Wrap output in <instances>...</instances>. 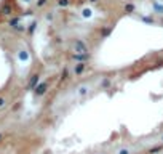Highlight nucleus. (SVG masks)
<instances>
[{"label": "nucleus", "mask_w": 163, "mask_h": 154, "mask_svg": "<svg viewBox=\"0 0 163 154\" xmlns=\"http://www.w3.org/2000/svg\"><path fill=\"white\" fill-rule=\"evenodd\" d=\"M74 50H75V53H88V47L85 45V42L83 40H75L74 42Z\"/></svg>", "instance_id": "nucleus-1"}, {"label": "nucleus", "mask_w": 163, "mask_h": 154, "mask_svg": "<svg viewBox=\"0 0 163 154\" xmlns=\"http://www.w3.org/2000/svg\"><path fill=\"white\" fill-rule=\"evenodd\" d=\"M46 90H48V84L46 82H40L35 88H34V93L37 95V96H42V95H45L46 93Z\"/></svg>", "instance_id": "nucleus-2"}, {"label": "nucleus", "mask_w": 163, "mask_h": 154, "mask_svg": "<svg viewBox=\"0 0 163 154\" xmlns=\"http://www.w3.org/2000/svg\"><path fill=\"white\" fill-rule=\"evenodd\" d=\"M72 58L79 63H85L86 60H90V53H74Z\"/></svg>", "instance_id": "nucleus-3"}, {"label": "nucleus", "mask_w": 163, "mask_h": 154, "mask_svg": "<svg viewBox=\"0 0 163 154\" xmlns=\"http://www.w3.org/2000/svg\"><path fill=\"white\" fill-rule=\"evenodd\" d=\"M38 84H40V75H38V74L32 75V77H31V80H29V85H27V87H29V90H34Z\"/></svg>", "instance_id": "nucleus-4"}, {"label": "nucleus", "mask_w": 163, "mask_h": 154, "mask_svg": "<svg viewBox=\"0 0 163 154\" xmlns=\"http://www.w3.org/2000/svg\"><path fill=\"white\" fill-rule=\"evenodd\" d=\"M152 8H153V11L155 13L163 15V3H160L158 0H152Z\"/></svg>", "instance_id": "nucleus-5"}, {"label": "nucleus", "mask_w": 163, "mask_h": 154, "mask_svg": "<svg viewBox=\"0 0 163 154\" xmlns=\"http://www.w3.org/2000/svg\"><path fill=\"white\" fill-rule=\"evenodd\" d=\"M29 58H31V56H29V52L27 50H19L18 52V60L19 61L26 63V61H29Z\"/></svg>", "instance_id": "nucleus-6"}, {"label": "nucleus", "mask_w": 163, "mask_h": 154, "mask_svg": "<svg viewBox=\"0 0 163 154\" xmlns=\"http://www.w3.org/2000/svg\"><path fill=\"white\" fill-rule=\"evenodd\" d=\"M88 92H90V87L88 85H80L79 90H77V95H79V96H86V95H88Z\"/></svg>", "instance_id": "nucleus-7"}, {"label": "nucleus", "mask_w": 163, "mask_h": 154, "mask_svg": "<svg viewBox=\"0 0 163 154\" xmlns=\"http://www.w3.org/2000/svg\"><path fill=\"white\" fill-rule=\"evenodd\" d=\"M82 18H85V19L93 18V10L91 8H83L82 10Z\"/></svg>", "instance_id": "nucleus-8"}, {"label": "nucleus", "mask_w": 163, "mask_h": 154, "mask_svg": "<svg viewBox=\"0 0 163 154\" xmlns=\"http://www.w3.org/2000/svg\"><path fill=\"white\" fill-rule=\"evenodd\" d=\"M85 66H86L85 63H77V64L74 66V72H75V74H82V72L85 71Z\"/></svg>", "instance_id": "nucleus-9"}, {"label": "nucleus", "mask_w": 163, "mask_h": 154, "mask_svg": "<svg viewBox=\"0 0 163 154\" xmlns=\"http://www.w3.org/2000/svg\"><path fill=\"white\" fill-rule=\"evenodd\" d=\"M11 13H13V8L10 7V5H3V7H2V15L8 16V15H11Z\"/></svg>", "instance_id": "nucleus-10"}, {"label": "nucleus", "mask_w": 163, "mask_h": 154, "mask_svg": "<svg viewBox=\"0 0 163 154\" xmlns=\"http://www.w3.org/2000/svg\"><path fill=\"white\" fill-rule=\"evenodd\" d=\"M69 3H71V0H58V7H61V8L69 7Z\"/></svg>", "instance_id": "nucleus-11"}, {"label": "nucleus", "mask_w": 163, "mask_h": 154, "mask_svg": "<svg viewBox=\"0 0 163 154\" xmlns=\"http://www.w3.org/2000/svg\"><path fill=\"white\" fill-rule=\"evenodd\" d=\"M125 11H127V13H133L134 11V5L133 3H127V5H125Z\"/></svg>", "instance_id": "nucleus-12"}, {"label": "nucleus", "mask_w": 163, "mask_h": 154, "mask_svg": "<svg viewBox=\"0 0 163 154\" xmlns=\"http://www.w3.org/2000/svg\"><path fill=\"white\" fill-rule=\"evenodd\" d=\"M18 24H19V18H13L11 21H10V26H11V27H16Z\"/></svg>", "instance_id": "nucleus-13"}, {"label": "nucleus", "mask_w": 163, "mask_h": 154, "mask_svg": "<svg viewBox=\"0 0 163 154\" xmlns=\"http://www.w3.org/2000/svg\"><path fill=\"white\" fill-rule=\"evenodd\" d=\"M48 3V0H37V7L38 8H42V7H45Z\"/></svg>", "instance_id": "nucleus-14"}, {"label": "nucleus", "mask_w": 163, "mask_h": 154, "mask_svg": "<svg viewBox=\"0 0 163 154\" xmlns=\"http://www.w3.org/2000/svg\"><path fill=\"white\" fill-rule=\"evenodd\" d=\"M118 154H131V152H130V149H127V148H122V149L118 151Z\"/></svg>", "instance_id": "nucleus-15"}, {"label": "nucleus", "mask_w": 163, "mask_h": 154, "mask_svg": "<svg viewBox=\"0 0 163 154\" xmlns=\"http://www.w3.org/2000/svg\"><path fill=\"white\" fill-rule=\"evenodd\" d=\"M35 26H37V23H35V21H34V23H32L31 26H29V32H31V34L34 32V29H35Z\"/></svg>", "instance_id": "nucleus-16"}, {"label": "nucleus", "mask_w": 163, "mask_h": 154, "mask_svg": "<svg viewBox=\"0 0 163 154\" xmlns=\"http://www.w3.org/2000/svg\"><path fill=\"white\" fill-rule=\"evenodd\" d=\"M5 103H6V100L3 98V96H0V108H3V106H5Z\"/></svg>", "instance_id": "nucleus-17"}, {"label": "nucleus", "mask_w": 163, "mask_h": 154, "mask_svg": "<svg viewBox=\"0 0 163 154\" xmlns=\"http://www.w3.org/2000/svg\"><path fill=\"white\" fill-rule=\"evenodd\" d=\"M53 18H54V16H53V13H48V15H46V19H48V21H51Z\"/></svg>", "instance_id": "nucleus-18"}, {"label": "nucleus", "mask_w": 163, "mask_h": 154, "mask_svg": "<svg viewBox=\"0 0 163 154\" xmlns=\"http://www.w3.org/2000/svg\"><path fill=\"white\" fill-rule=\"evenodd\" d=\"M142 19H144L146 23H153V19H152V18H142Z\"/></svg>", "instance_id": "nucleus-19"}, {"label": "nucleus", "mask_w": 163, "mask_h": 154, "mask_svg": "<svg viewBox=\"0 0 163 154\" xmlns=\"http://www.w3.org/2000/svg\"><path fill=\"white\" fill-rule=\"evenodd\" d=\"M23 3H32V0H21Z\"/></svg>", "instance_id": "nucleus-20"}, {"label": "nucleus", "mask_w": 163, "mask_h": 154, "mask_svg": "<svg viewBox=\"0 0 163 154\" xmlns=\"http://www.w3.org/2000/svg\"><path fill=\"white\" fill-rule=\"evenodd\" d=\"M88 2H91V3H94V2H98V0H88Z\"/></svg>", "instance_id": "nucleus-21"}, {"label": "nucleus", "mask_w": 163, "mask_h": 154, "mask_svg": "<svg viewBox=\"0 0 163 154\" xmlns=\"http://www.w3.org/2000/svg\"><path fill=\"white\" fill-rule=\"evenodd\" d=\"M0 140H2V133H0Z\"/></svg>", "instance_id": "nucleus-22"}, {"label": "nucleus", "mask_w": 163, "mask_h": 154, "mask_svg": "<svg viewBox=\"0 0 163 154\" xmlns=\"http://www.w3.org/2000/svg\"><path fill=\"white\" fill-rule=\"evenodd\" d=\"M161 141H163V135H161Z\"/></svg>", "instance_id": "nucleus-23"}, {"label": "nucleus", "mask_w": 163, "mask_h": 154, "mask_svg": "<svg viewBox=\"0 0 163 154\" xmlns=\"http://www.w3.org/2000/svg\"><path fill=\"white\" fill-rule=\"evenodd\" d=\"M98 154H102V152H98Z\"/></svg>", "instance_id": "nucleus-24"}, {"label": "nucleus", "mask_w": 163, "mask_h": 154, "mask_svg": "<svg viewBox=\"0 0 163 154\" xmlns=\"http://www.w3.org/2000/svg\"><path fill=\"white\" fill-rule=\"evenodd\" d=\"M161 24H163V21H161Z\"/></svg>", "instance_id": "nucleus-25"}, {"label": "nucleus", "mask_w": 163, "mask_h": 154, "mask_svg": "<svg viewBox=\"0 0 163 154\" xmlns=\"http://www.w3.org/2000/svg\"><path fill=\"white\" fill-rule=\"evenodd\" d=\"M161 154H163V151H161Z\"/></svg>", "instance_id": "nucleus-26"}]
</instances>
